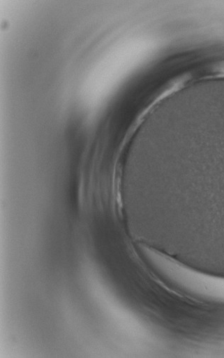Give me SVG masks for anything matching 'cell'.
<instances>
[{
	"mask_svg": "<svg viewBox=\"0 0 224 358\" xmlns=\"http://www.w3.org/2000/svg\"><path fill=\"white\" fill-rule=\"evenodd\" d=\"M204 78H224V62L216 64L209 68L204 75Z\"/></svg>",
	"mask_w": 224,
	"mask_h": 358,
	"instance_id": "1",
	"label": "cell"
}]
</instances>
